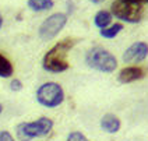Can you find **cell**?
I'll return each mask as SVG.
<instances>
[{"mask_svg":"<svg viewBox=\"0 0 148 141\" xmlns=\"http://www.w3.org/2000/svg\"><path fill=\"white\" fill-rule=\"evenodd\" d=\"M78 43L77 38H64L58 42L53 48H50L42 59V67L49 73H63L69 68L67 55Z\"/></svg>","mask_w":148,"mask_h":141,"instance_id":"6da1fadb","label":"cell"},{"mask_svg":"<svg viewBox=\"0 0 148 141\" xmlns=\"http://www.w3.org/2000/svg\"><path fill=\"white\" fill-rule=\"evenodd\" d=\"M53 120L50 117L42 116L34 122H23L16 127L17 138L20 141H32L38 137H45L52 131Z\"/></svg>","mask_w":148,"mask_h":141,"instance_id":"7a4b0ae2","label":"cell"},{"mask_svg":"<svg viewBox=\"0 0 148 141\" xmlns=\"http://www.w3.org/2000/svg\"><path fill=\"white\" fill-rule=\"evenodd\" d=\"M85 63L88 67L101 73H113L117 68V59L115 55L102 46H92L88 49L85 55Z\"/></svg>","mask_w":148,"mask_h":141,"instance_id":"3957f363","label":"cell"},{"mask_svg":"<svg viewBox=\"0 0 148 141\" xmlns=\"http://www.w3.org/2000/svg\"><path fill=\"white\" fill-rule=\"evenodd\" d=\"M109 13L124 23L137 24L144 17V7L141 3L134 0H115Z\"/></svg>","mask_w":148,"mask_h":141,"instance_id":"277c9868","label":"cell"},{"mask_svg":"<svg viewBox=\"0 0 148 141\" xmlns=\"http://www.w3.org/2000/svg\"><path fill=\"white\" fill-rule=\"evenodd\" d=\"M36 101L45 108H58L64 101V91L58 83H45L36 90Z\"/></svg>","mask_w":148,"mask_h":141,"instance_id":"5b68a950","label":"cell"},{"mask_svg":"<svg viewBox=\"0 0 148 141\" xmlns=\"http://www.w3.org/2000/svg\"><path fill=\"white\" fill-rule=\"evenodd\" d=\"M67 24V16L63 13H55L39 25V38L42 41H50L58 35Z\"/></svg>","mask_w":148,"mask_h":141,"instance_id":"8992f818","label":"cell"},{"mask_svg":"<svg viewBox=\"0 0 148 141\" xmlns=\"http://www.w3.org/2000/svg\"><path fill=\"white\" fill-rule=\"evenodd\" d=\"M148 56V43L147 42H134L123 53L124 63H141Z\"/></svg>","mask_w":148,"mask_h":141,"instance_id":"52a82bcc","label":"cell"},{"mask_svg":"<svg viewBox=\"0 0 148 141\" xmlns=\"http://www.w3.org/2000/svg\"><path fill=\"white\" fill-rule=\"evenodd\" d=\"M145 77V70L138 66H129L120 70L117 75V81L120 84H130L134 81H138Z\"/></svg>","mask_w":148,"mask_h":141,"instance_id":"ba28073f","label":"cell"},{"mask_svg":"<svg viewBox=\"0 0 148 141\" xmlns=\"http://www.w3.org/2000/svg\"><path fill=\"white\" fill-rule=\"evenodd\" d=\"M99 126H101V129H102L105 133L115 134L120 130L122 122H120V119L116 116V115H113V113H106V115L102 116Z\"/></svg>","mask_w":148,"mask_h":141,"instance_id":"9c48e42d","label":"cell"},{"mask_svg":"<svg viewBox=\"0 0 148 141\" xmlns=\"http://www.w3.org/2000/svg\"><path fill=\"white\" fill-rule=\"evenodd\" d=\"M110 23H112V14L106 10H101L94 17V24H95V27H98L99 29L108 28L110 25Z\"/></svg>","mask_w":148,"mask_h":141,"instance_id":"30bf717a","label":"cell"},{"mask_svg":"<svg viewBox=\"0 0 148 141\" xmlns=\"http://www.w3.org/2000/svg\"><path fill=\"white\" fill-rule=\"evenodd\" d=\"M27 4L32 11H36V13L48 11L50 8H53V6H55L53 0H28Z\"/></svg>","mask_w":148,"mask_h":141,"instance_id":"8fae6325","label":"cell"},{"mask_svg":"<svg viewBox=\"0 0 148 141\" xmlns=\"http://www.w3.org/2000/svg\"><path fill=\"white\" fill-rule=\"evenodd\" d=\"M122 29H123V24L115 23V24H110L108 28H105V29H101L99 34H101V36L105 38V39H113L115 36H117L119 34L122 32Z\"/></svg>","mask_w":148,"mask_h":141,"instance_id":"7c38bea8","label":"cell"},{"mask_svg":"<svg viewBox=\"0 0 148 141\" xmlns=\"http://www.w3.org/2000/svg\"><path fill=\"white\" fill-rule=\"evenodd\" d=\"M13 73H14V68H13L11 62L0 53V77L1 78H8V77L13 75Z\"/></svg>","mask_w":148,"mask_h":141,"instance_id":"4fadbf2b","label":"cell"},{"mask_svg":"<svg viewBox=\"0 0 148 141\" xmlns=\"http://www.w3.org/2000/svg\"><path fill=\"white\" fill-rule=\"evenodd\" d=\"M66 141H90L80 131H71V133L67 136Z\"/></svg>","mask_w":148,"mask_h":141,"instance_id":"5bb4252c","label":"cell"},{"mask_svg":"<svg viewBox=\"0 0 148 141\" xmlns=\"http://www.w3.org/2000/svg\"><path fill=\"white\" fill-rule=\"evenodd\" d=\"M10 90L11 91H14V92H17V91H21L23 90V83L18 80V78H13L11 81H10Z\"/></svg>","mask_w":148,"mask_h":141,"instance_id":"9a60e30c","label":"cell"},{"mask_svg":"<svg viewBox=\"0 0 148 141\" xmlns=\"http://www.w3.org/2000/svg\"><path fill=\"white\" fill-rule=\"evenodd\" d=\"M0 141H16V138L7 130H0Z\"/></svg>","mask_w":148,"mask_h":141,"instance_id":"2e32d148","label":"cell"},{"mask_svg":"<svg viewBox=\"0 0 148 141\" xmlns=\"http://www.w3.org/2000/svg\"><path fill=\"white\" fill-rule=\"evenodd\" d=\"M91 3H94V4H99V3H103L105 0H90Z\"/></svg>","mask_w":148,"mask_h":141,"instance_id":"e0dca14e","label":"cell"},{"mask_svg":"<svg viewBox=\"0 0 148 141\" xmlns=\"http://www.w3.org/2000/svg\"><path fill=\"white\" fill-rule=\"evenodd\" d=\"M1 27H3V16L0 14V28H1Z\"/></svg>","mask_w":148,"mask_h":141,"instance_id":"ac0fdd59","label":"cell"},{"mask_svg":"<svg viewBox=\"0 0 148 141\" xmlns=\"http://www.w3.org/2000/svg\"><path fill=\"white\" fill-rule=\"evenodd\" d=\"M134 1H138L141 4H143V3H148V0H134Z\"/></svg>","mask_w":148,"mask_h":141,"instance_id":"d6986e66","label":"cell"},{"mask_svg":"<svg viewBox=\"0 0 148 141\" xmlns=\"http://www.w3.org/2000/svg\"><path fill=\"white\" fill-rule=\"evenodd\" d=\"M1 112H3V105L0 103V115H1Z\"/></svg>","mask_w":148,"mask_h":141,"instance_id":"ffe728a7","label":"cell"}]
</instances>
